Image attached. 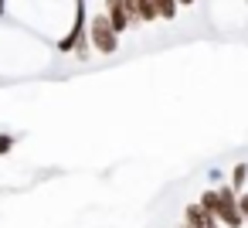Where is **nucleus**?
Returning <instances> with one entry per match:
<instances>
[{
	"mask_svg": "<svg viewBox=\"0 0 248 228\" xmlns=\"http://www.w3.org/2000/svg\"><path fill=\"white\" fill-rule=\"evenodd\" d=\"M180 228H190V225H180Z\"/></svg>",
	"mask_w": 248,
	"mask_h": 228,
	"instance_id": "4468645a",
	"label": "nucleus"
},
{
	"mask_svg": "<svg viewBox=\"0 0 248 228\" xmlns=\"http://www.w3.org/2000/svg\"><path fill=\"white\" fill-rule=\"evenodd\" d=\"M214 218L224 228H245V218L238 211V191L231 184H217V211H214Z\"/></svg>",
	"mask_w": 248,
	"mask_h": 228,
	"instance_id": "7ed1b4c3",
	"label": "nucleus"
},
{
	"mask_svg": "<svg viewBox=\"0 0 248 228\" xmlns=\"http://www.w3.org/2000/svg\"><path fill=\"white\" fill-rule=\"evenodd\" d=\"M245 4H248V0H245Z\"/></svg>",
	"mask_w": 248,
	"mask_h": 228,
	"instance_id": "2eb2a0df",
	"label": "nucleus"
},
{
	"mask_svg": "<svg viewBox=\"0 0 248 228\" xmlns=\"http://www.w3.org/2000/svg\"><path fill=\"white\" fill-rule=\"evenodd\" d=\"M14 143H17V136H11V133H0V157H4V153H11V150H14Z\"/></svg>",
	"mask_w": 248,
	"mask_h": 228,
	"instance_id": "9d476101",
	"label": "nucleus"
},
{
	"mask_svg": "<svg viewBox=\"0 0 248 228\" xmlns=\"http://www.w3.org/2000/svg\"><path fill=\"white\" fill-rule=\"evenodd\" d=\"M136 7H140V21H143V24L160 21V17H156V7H153V0H136Z\"/></svg>",
	"mask_w": 248,
	"mask_h": 228,
	"instance_id": "1a4fd4ad",
	"label": "nucleus"
},
{
	"mask_svg": "<svg viewBox=\"0 0 248 228\" xmlns=\"http://www.w3.org/2000/svg\"><path fill=\"white\" fill-rule=\"evenodd\" d=\"M207 180H211V187H217V184H228V180H224V170H221V167H211V170H207Z\"/></svg>",
	"mask_w": 248,
	"mask_h": 228,
	"instance_id": "9b49d317",
	"label": "nucleus"
},
{
	"mask_svg": "<svg viewBox=\"0 0 248 228\" xmlns=\"http://www.w3.org/2000/svg\"><path fill=\"white\" fill-rule=\"evenodd\" d=\"M89 45H92V51H99V55H116V51H119V34L112 31L106 11L89 17Z\"/></svg>",
	"mask_w": 248,
	"mask_h": 228,
	"instance_id": "f257e3e1",
	"label": "nucleus"
},
{
	"mask_svg": "<svg viewBox=\"0 0 248 228\" xmlns=\"http://www.w3.org/2000/svg\"><path fill=\"white\" fill-rule=\"evenodd\" d=\"M85 41H89V4H85V0H75V17H72V28L65 31V38L58 41V51L72 55Z\"/></svg>",
	"mask_w": 248,
	"mask_h": 228,
	"instance_id": "f03ea898",
	"label": "nucleus"
},
{
	"mask_svg": "<svg viewBox=\"0 0 248 228\" xmlns=\"http://www.w3.org/2000/svg\"><path fill=\"white\" fill-rule=\"evenodd\" d=\"M228 184L241 194L245 187H248V163H234V170H231V177H228Z\"/></svg>",
	"mask_w": 248,
	"mask_h": 228,
	"instance_id": "423d86ee",
	"label": "nucleus"
},
{
	"mask_svg": "<svg viewBox=\"0 0 248 228\" xmlns=\"http://www.w3.org/2000/svg\"><path fill=\"white\" fill-rule=\"evenodd\" d=\"M106 17H109V24H112L116 34H126V31L133 28V21H129V14H126V4H123V0H106Z\"/></svg>",
	"mask_w": 248,
	"mask_h": 228,
	"instance_id": "20e7f679",
	"label": "nucleus"
},
{
	"mask_svg": "<svg viewBox=\"0 0 248 228\" xmlns=\"http://www.w3.org/2000/svg\"><path fill=\"white\" fill-rule=\"evenodd\" d=\"M177 4H180V7H194V4H197V0H177Z\"/></svg>",
	"mask_w": 248,
	"mask_h": 228,
	"instance_id": "ddd939ff",
	"label": "nucleus"
},
{
	"mask_svg": "<svg viewBox=\"0 0 248 228\" xmlns=\"http://www.w3.org/2000/svg\"><path fill=\"white\" fill-rule=\"evenodd\" d=\"M238 211H241V218H245V225H248V187L238 194Z\"/></svg>",
	"mask_w": 248,
	"mask_h": 228,
	"instance_id": "f8f14e48",
	"label": "nucleus"
},
{
	"mask_svg": "<svg viewBox=\"0 0 248 228\" xmlns=\"http://www.w3.org/2000/svg\"><path fill=\"white\" fill-rule=\"evenodd\" d=\"M184 225H190V228H221V225H217V218H214L211 211H204L197 201L184 208Z\"/></svg>",
	"mask_w": 248,
	"mask_h": 228,
	"instance_id": "39448f33",
	"label": "nucleus"
},
{
	"mask_svg": "<svg viewBox=\"0 0 248 228\" xmlns=\"http://www.w3.org/2000/svg\"><path fill=\"white\" fill-rule=\"evenodd\" d=\"M197 204H201L204 211H211V214H214V211H217V187H207V191L197 197Z\"/></svg>",
	"mask_w": 248,
	"mask_h": 228,
	"instance_id": "6e6552de",
	"label": "nucleus"
},
{
	"mask_svg": "<svg viewBox=\"0 0 248 228\" xmlns=\"http://www.w3.org/2000/svg\"><path fill=\"white\" fill-rule=\"evenodd\" d=\"M153 7H156V17H160V21H173L177 11H180L177 0H153Z\"/></svg>",
	"mask_w": 248,
	"mask_h": 228,
	"instance_id": "0eeeda50",
	"label": "nucleus"
}]
</instances>
